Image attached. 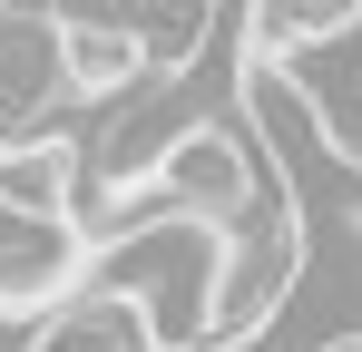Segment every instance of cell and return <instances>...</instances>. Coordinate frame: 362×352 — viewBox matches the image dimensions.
<instances>
[{
    "instance_id": "1",
    "label": "cell",
    "mask_w": 362,
    "mask_h": 352,
    "mask_svg": "<svg viewBox=\"0 0 362 352\" xmlns=\"http://www.w3.org/2000/svg\"><path fill=\"white\" fill-rule=\"evenodd\" d=\"M78 284H108L147 313L157 352H206L216 343V284H226V235L196 225V216H167V225H137L88 245Z\"/></svg>"
},
{
    "instance_id": "2",
    "label": "cell",
    "mask_w": 362,
    "mask_h": 352,
    "mask_svg": "<svg viewBox=\"0 0 362 352\" xmlns=\"http://www.w3.org/2000/svg\"><path fill=\"white\" fill-rule=\"evenodd\" d=\"M0 216L10 225H69L78 216V137H59V127L0 137Z\"/></svg>"
},
{
    "instance_id": "3",
    "label": "cell",
    "mask_w": 362,
    "mask_h": 352,
    "mask_svg": "<svg viewBox=\"0 0 362 352\" xmlns=\"http://www.w3.org/2000/svg\"><path fill=\"white\" fill-rule=\"evenodd\" d=\"M59 98H69L59 20H40V10H0V137H20L30 117H49Z\"/></svg>"
},
{
    "instance_id": "4",
    "label": "cell",
    "mask_w": 362,
    "mask_h": 352,
    "mask_svg": "<svg viewBox=\"0 0 362 352\" xmlns=\"http://www.w3.org/2000/svg\"><path fill=\"white\" fill-rule=\"evenodd\" d=\"M59 69H69V98H127L157 59H147V30L118 20V10H69L59 20Z\"/></svg>"
},
{
    "instance_id": "5",
    "label": "cell",
    "mask_w": 362,
    "mask_h": 352,
    "mask_svg": "<svg viewBox=\"0 0 362 352\" xmlns=\"http://www.w3.org/2000/svg\"><path fill=\"white\" fill-rule=\"evenodd\" d=\"M40 352H157V333H147V313H137L127 293H108V284H69L59 303H49Z\"/></svg>"
},
{
    "instance_id": "6",
    "label": "cell",
    "mask_w": 362,
    "mask_h": 352,
    "mask_svg": "<svg viewBox=\"0 0 362 352\" xmlns=\"http://www.w3.org/2000/svg\"><path fill=\"white\" fill-rule=\"evenodd\" d=\"M323 352H362V323H343V333H323Z\"/></svg>"
},
{
    "instance_id": "7",
    "label": "cell",
    "mask_w": 362,
    "mask_h": 352,
    "mask_svg": "<svg viewBox=\"0 0 362 352\" xmlns=\"http://www.w3.org/2000/svg\"><path fill=\"white\" fill-rule=\"evenodd\" d=\"M353 167H362V147H353Z\"/></svg>"
}]
</instances>
